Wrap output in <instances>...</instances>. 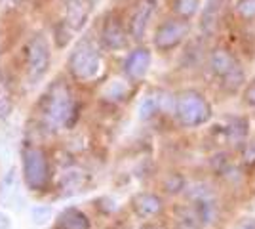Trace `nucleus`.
I'll return each mask as SVG.
<instances>
[{"label":"nucleus","mask_w":255,"mask_h":229,"mask_svg":"<svg viewBox=\"0 0 255 229\" xmlns=\"http://www.w3.org/2000/svg\"><path fill=\"white\" fill-rule=\"evenodd\" d=\"M150 67V52L147 48H135L124 61V73L131 80H141Z\"/></svg>","instance_id":"1a4fd4ad"},{"label":"nucleus","mask_w":255,"mask_h":229,"mask_svg":"<svg viewBox=\"0 0 255 229\" xmlns=\"http://www.w3.org/2000/svg\"><path fill=\"white\" fill-rule=\"evenodd\" d=\"M86 184L84 174L78 170V168H67L63 172V176L59 178V184H57V189H59V195H75L78 193Z\"/></svg>","instance_id":"4468645a"},{"label":"nucleus","mask_w":255,"mask_h":229,"mask_svg":"<svg viewBox=\"0 0 255 229\" xmlns=\"http://www.w3.org/2000/svg\"><path fill=\"white\" fill-rule=\"evenodd\" d=\"M131 207L141 218H154L162 212V199L154 193H137L131 201Z\"/></svg>","instance_id":"f8f14e48"},{"label":"nucleus","mask_w":255,"mask_h":229,"mask_svg":"<svg viewBox=\"0 0 255 229\" xmlns=\"http://www.w3.org/2000/svg\"><path fill=\"white\" fill-rule=\"evenodd\" d=\"M189 34V23L185 19H168L162 25H158L156 33H154V46L160 52H170L173 48H177Z\"/></svg>","instance_id":"423d86ee"},{"label":"nucleus","mask_w":255,"mask_h":229,"mask_svg":"<svg viewBox=\"0 0 255 229\" xmlns=\"http://www.w3.org/2000/svg\"><path fill=\"white\" fill-rule=\"evenodd\" d=\"M156 111H158V99L145 98L143 103H141V107H139V115H141V119H150Z\"/></svg>","instance_id":"4be33fe9"},{"label":"nucleus","mask_w":255,"mask_h":229,"mask_svg":"<svg viewBox=\"0 0 255 229\" xmlns=\"http://www.w3.org/2000/svg\"><path fill=\"white\" fill-rule=\"evenodd\" d=\"M65 17L63 21L73 29V31H80L88 21L90 15V4L86 0H65Z\"/></svg>","instance_id":"9d476101"},{"label":"nucleus","mask_w":255,"mask_h":229,"mask_svg":"<svg viewBox=\"0 0 255 229\" xmlns=\"http://www.w3.org/2000/svg\"><path fill=\"white\" fill-rule=\"evenodd\" d=\"M13 107H15V103H13V98H11L10 92L0 90V122L10 119L11 113H13Z\"/></svg>","instance_id":"6ab92c4d"},{"label":"nucleus","mask_w":255,"mask_h":229,"mask_svg":"<svg viewBox=\"0 0 255 229\" xmlns=\"http://www.w3.org/2000/svg\"><path fill=\"white\" fill-rule=\"evenodd\" d=\"M21 178L31 193H46L52 184V161L46 149L38 145H23Z\"/></svg>","instance_id":"f03ea898"},{"label":"nucleus","mask_w":255,"mask_h":229,"mask_svg":"<svg viewBox=\"0 0 255 229\" xmlns=\"http://www.w3.org/2000/svg\"><path fill=\"white\" fill-rule=\"evenodd\" d=\"M200 0H173V10L179 19H191L192 15L198 11Z\"/></svg>","instance_id":"dca6fc26"},{"label":"nucleus","mask_w":255,"mask_h":229,"mask_svg":"<svg viewBox=\"0 0 255 229\" xmlns=\"http://www.w3.org/2000/svg\"><path fill=\"white\" fill-rule=\"evenodd\" d=\"M244 101H246V105H250V107H255V80L252 82V84H250V86L246 88Z\"/></svg>","instance_id":"5701e85b"},{"label":"nucleus","mask_w":255,"mask_h":229,"mask_svg":"<svg viewBox=\"0 0 255 229\" xmlns=\"http://www.w3.org/2000/svg\"><path fill=\"white\" fill-rule=\"evenodd\" d=\"M80 107L76 103L71 86L57 78L48 84L38 101V119L44 130H61L73 128L78 120Z\"/></svg>","instance_id":"f257e3e1"},{"label":"nucleus","mask_w":255,"mask_h":229,"mask_svg":"<svg viewBox=\"0 0 255 229\" xmlns=\"http://www.w3.org/2000/svg\"><path fill=\"white\" fill-rule=\"evenodd\" d=\"M236 11L246 21H255V0H240Z\"/></svg>","instance_id":"aec40b11"},{"label":"nucleus","mask_w":255,"mask_h":229,"mask_svg":"<svg viewBox=\"0 0 255 229\" xmlns=\"http://www.w3.org/2000/svg\"><path fill=\"white\" fill-rule=\"evenodd\" d=\"M99 38H101V44L105 46L107 50L118 52V50H124L128 46V29L117 15L109 13L103 25H101Z\"/></svg>","instance_id":"0eeeda50"},{"label":"nucleus","mask_w":255,"mask_h":229,"mask_svg":"<svg viewBox=\"0 0 255 229\" xmlns=\"http://www.w3.org/2000/svg\"><path fill=\"white\" fill-rule=\"evenodd\" d=\"M92 222L86 216V212H82L76 207H67L63 208L57 216H55V226L53 229H90Z\"/></svg>","instance_id":"9b49d317"},{"label":"nucleus","mask_w":255,"mask_h":229,"mask_svg":"<svg viewBox=\"0 0 255 229\" xmlns=\"http://www.w3.org/2000/svg\"><path fill=\"white\" fill-rule=\"evenodd\" d=\"M23 59H25V73L29 76V80L32 84L40 82L48 75L52 65V46L48 36L44 33L32 34L25 44Z\"/></svg>","instance_id":"20e7f679"},{"label":"nucleus","mask_w":255,"mask_h":229,"mask_svg":"<svg viewBox=\"0 0 255 229\" xmlns=\"http://www.w3.org/2000/svg\"><path fill=\"white\" fill-rule=\"evenodd\" d=\"M15 176H17L15 166H10V168L6 170V174L2 176V180H0V189H2V195L10 193L11 189H13V186H15Z\"/></svg>","instance_id":"412c9836"},{"label":"nucleus","mask_w":255,"mask_h":229,"mask_svg":"<svg viewBox=\"0 0 255 229\" xmlns=\"http://www.w3.org/2000/svg\"><path fill=\"white\" fill-rule=\"evenodd\" d=\"M141 229H158L156 226H150V224H147V226H143Z\"/></svg>","instance_id":"393cba45"},{"label":"nucleus","mask_w":255,"mask_h":229,"mask_svg":"<svg viewBox=\"0 0 255 229\" xmlns=\"http://www.w3.org/2000/svg\"><path fill=\"white\" fill-rule=\"evenodd\" d=\"M29 216L34 226H46L53 216V208L50 205H32L29 208Z\"/></svg>","instance_id":"f3484780"},{"label":"nucleus","mask_w":255,"mask_h":229,"mask_svg":"<svg viewBox=\"0 0 255 229\" xmlns=\"http://www.w3.org/2000/svg\"><path fill=\"white\" fill-rule=\"evenodd\" d=\"M154 10H156V0H141L135 10L129 17V23H128V34L135 40H141L147 29H149V23L154 15Z\"/></svg>","instance_id":"6e6552de"},{"label":"nucleus","mask_w":255,"mask_h":229,"mask_svg":"<svg viewBox=\"0 0 255 229\" xmlns=\"http://www.w3.org/2000/svg\"><path fill=\"white\" fill-rule=\"evenodd\" d=\"M0 229H11V218L0 210Z\"/></svg>","instance_id":"b1692460"},{"label":"nucleus","mask_w":255,"mask_h":229,"mask_svg":"<svg viewBox=\"0 0 255 229\" xmlns=\"http://www.w3.org/2000/svg\"><path fill=\"white\" fill-rule=\"evenodd\" d=\"M101 69H103V55L97 44L90 38L78 40L67 57L69 75L80 82H90L101 73Z\"/></svg>","instance_id":"7ed1b4c3"},{"label":"nucleus","mask_w":255,"mask_h":229,"mask_svg":"<svg viewBox=\"0 0 255 229\" xmlns=\"http://www.w3.org/2000/svg\"><path fill=\"white\" fill-rule=\"evenodd\" d=\"M219 23V0H210L202 13V31L213 34Z\"/></svg>","instance_id":"2eb2a0df"},{"label":"nucleus","mask_w":255,"mask_h":229,"mask_svg":"<svg viewBox=\"0 0 255 229\" xmlns=\"http://www.w3.org/2000/svg\"><path fill=\"white\" fill-rule=\"evenodd\" d=\"M117 2H128V0H117Z\"/></svg>","instance_id":"bb28decb"},{"label":"nucleus","mask_w":255,"mask_h":229,"mask_svg":"<svg viewBox=\"0 0 255 229\" xmlns=\"http://www.w3.org/2000/svg\"><path fill=\"white\" fill-rule=\"evenodd\" d=\"M238 229H255L254 226H242V228H238Z\"/></svg>","instance_id":"a878e982"},{"label":"nucleus","mask_w":255,"mask_h":229,"mask_svg":"<svg viewBox=\"0 0 255 229\" xmlns=\"http://www.w3.org/2000/svg\"><path fill=\"white\" fill-rule=\"evenodd\" d=\"M210 67H212V71L219 76V78H225L229 73H233L234 69L238 67V63H236L234 55L231 54L229 50H225V48H215L212 52V55H210Z\"/></svg>","instance_id":"ddd939ff"},{"label":"nucleus","mask_w":255,"mask_h":229,"mask_svg":"<svg viewBox=\"0 0 255 229\" xmlns=\"http://www.w3.org/2000/svg\"><path fill=\"white\" fill-rule=\"evenodd\" d=\"M128 96V82L115 80L105 88V98L111 101H122Z\"/></svg>","instance_id":"a211bd4d"},{"label":"nucleus","mask_w":255,"mask_h":229,"mask_svg":"<svg viewBox=\"0 0 255 229\" xmlns=\"http://www.w3.org/2000/svg\"><path fill=\"white\" fill-rule=\"evenodd\" d=\"M175 113L183 126H200L210 119L212 109L202 94L189 90L177 96L175 101Z\"/></svg>","instance_id":"39448f33"}]
</instances>
